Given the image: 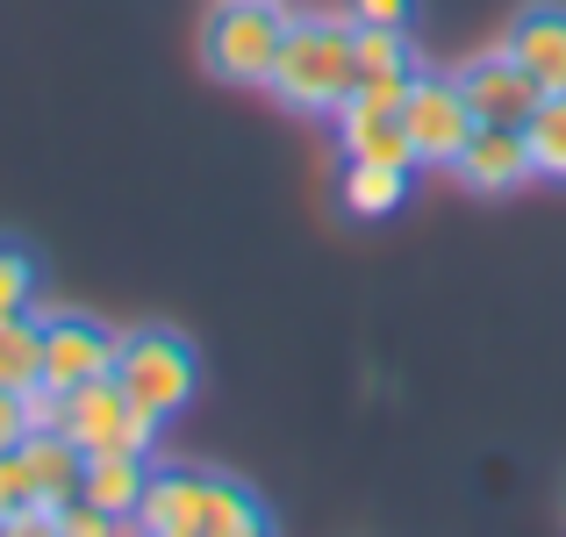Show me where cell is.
Masks as SVG:
<instances>
[{"mask_svg": "<svg viewBox=\"0 0 566 537\" xmlns=\"http://www.w3.org/2000/svg\"><path fill=\"white\" fill-rule=\"evenodd\" d=\"M36 481H29V459H22V444H8V452H0V530L14 524V516L22 509H36Z\"/></svg>", "mask_w": 566, "mask_h": 537, "instance_id": "20", "label": "cell"}, {"mask_svg": "<svg viewBox=\"0 0 566 537\" xmlns=\"http://www.w3.org/2000/svg\"><path fill=\"white\" fill-rule=\"evenodd\" d=\"M22 459H29V481H36V495L51 502V509H65V502L80 495L86 452L65 438V430H29V438H22Z\"/></svg>", "mask_w": 566, "mask_h": 537, "instance_id": "14", "label": "cell"}, {"mask_svg": "<svg viewBox=\"0 0 566 537\" xmlns=\"http://www.w3.org/2000/svg\"><path fill=\"white\" fill-rule=\"evenodd\" d=\"M36 294H43V265L29 259L22 244H0V316L36 308Z\"/></svg>", "mask_w": 566, "mask_h": 537, "instance_id": "19", "label": "cell"}, {"mask_svg": "<svg viewBox=\"0 0 566 537\" xmlns=\"http://www.w3.org/2000/svg\"><path fill=\"white\" fill-rule=\"evenodd\" d=\"M115 351H123V337L86 308H51L43 316V380L51 387H86L101 372H115Z\"/></svg>", "mask_w": 566, "mask_h": 537, "instance_id": "7", "label": "cell"}, {"mask_svg": "<svg viewBox=\"0 0 566 537\" xmlns=\"http://www.w3.org/2000/svg\"><path fill=\"white\" fill-rule=\"evenodd\" d=\"M144 487H151V459H144V452H94V459H86L80 495L94 502V509H108L115 524H137Z\"/></svg>", "mask_w": 566, "mask_h": 537, "instance_id": "12", "label": "cell"}, {"mask_svg": "<svg viewBox=\"0 0 566 537\" xmlns=\"http://www.w3.org/2000/svg\"><path fill=\"white\" fill-rule=\"evenodd\" d=\"M559 516H566V495H559Z\"/></svg>", "mask_w": 566, "mask_h": 537, "instance_id": "23", "label": "cell"}, {"mask_svg": "<svg viewBox=\"0 0 566 537\" xmlns=\"http://www.w3.org/2000/svg\"><path fill=\"white\" fill-rule=\"evenodd\" d=\"M401 129H409L416 166H452L473 137V108L459 72H416L409 94H401Z\"/></svg>", "mask_w": 566, "mask_h": 537, "instance_id": "5", "label": "cell"}, {"mask_svg": "<svg viewBox=\"0 0 566 537\" xmlns=\"http://www.w3.org/2000/svg\"><path fill=\"white\" fill-rule=\"evenodd\" d=\"M502 51L538 80V94H566V8L559 0H538V8L516 14L510 36H502Z\"/></svg>", "mask_w": 566, "mask_h": 537, "instance_id": "10", "label": "cell"}, {"mask_svg": "<svg viewBox=\"0 0 566 537\" xmlns=\"http://www.w3.org/2000/svg\"><path fill=\"white\" fill-rule=\"evenodd\" d=\"M201 509H208V473L166 466V473H151V487H144V502H137V530L201 537Z\"/></svg>", "mask_w": 566, "mask_h": 537, "instance_id": "11", "label": "cell"}, {"mask_svg": "<svg viewBox=\"0 0 566 537\" xmlns=\"http://www.w3.org/2000/svg\"><path fill=\"white\" fill-rule=\"evenodd\" d=\"M273 509H265L259 487L230 481V473H208V509H201V537H265Z\"/></svg>", "mask_w": 566, "mask_h": 537, "instance_id": "15", "label": "cell"}, {"mask_svg": "<svg viewBox=\"0 0 566 537\" xmlns=\"http://www.w3.org/2000/svg\"><path fill=\"white\" fill-rule=\"evenodd\" d=\"M524 137H531V166H538V179H559L566 187V94H545L538 108H531Z\"/></svg>", "mask_w": 566, "mask_h": 537, "instance_id": "18", "label": "cell"}, {"mask_svg": "<svg viewBox=\"0 0 566 537\" xmlns=\"http://www.w3.org/2000/svg\"><path fill=\"white\" fill-rule=\"evenodd\" d=\"M287 22L294 14L280 8V0H222L201 22V65L216 72L222 86H265Z\"/></svg>", "mask_w": 566, "mask_h": 537, "instance_id": "2", "label": "cell"}, {"mask_svg": "<svg viewBox=\"0 0 566 537\" xmlns=\"http://www.w3.org/2000/svg\"><path fill=\"white\" fill-rule=\"evenodd\" d=\"M401 94H409V80H359L337 101V144H345V158H401V166H416L409 129H401Z\"/></svg>", "mask_w": 566, "mask_h": 537, "instance_id": "6", "label": "cell"}, {"mask_svg": "<svg viewBox=\"0 0 566 537\" xmlns=\"http://www.w3.org/2000/svg\"><path fill=\"white\" fill-rule=\"evenodd\" d=\"M352 51H359V80H416V72H423L409 29H387V22H359Z\"/></svg>", "mask_w": 566, "mask_h": 537, "instance_id": "17", "label": "cell"}, {"mask_svg": "<svg viewBox=\"0 0 566 537\" xmlns=\"http://www.w3.org/2000/svg\"><path fill=\"white\" fill-rule=\"evenodd\" d=\"M29 438V409H22V394H14V387H0V452H8V444H22Z\"/></svg>", "mask_w": 566, "mask_h": 537, "instance_id": "22", "label": "cell"}, {"mask_svg": "<svg viewBox=\"0 0 566 537\" xmlns=\"http://www.w3.org/2000/svg\"><path fill=\"white\" fill-rule=\"evenodd\" d=\"M409 172L401 158H345V187H337V201H345V215L359 222H380L395 215L401 201H409Z\"/></svg>", "mask_w": 566, "mask_h": 537, "instance_id": "13", "label": "cell"}, {"mask_svg": "<svg viewBox=\"0 0 566 537\" xmlns=\"http://www.w3.org/2000/svg\"><path fill=\"white\" fill-rule=\"evenodd\" d=\"M452 172L467 179L473 193H516L524 179H538L531 137L516 123H473V137H467V151L452 158Z\"/></svg>", "mask_w": 566, "mask_h": 537, "instance_id": "8", "label": "cell"}, {"mask_svg": "<svg viewBox=\"0 0 566 537\" xmlns=\"http://www.w3.org/2000/svg\"><path fill=\"white\" fill-rule=\"evenodd\" d=\"M36 380H43V316L14 308V316H0V387L29 394Z\"/></svg>", "mask_w": 566, "mask_h": 537, "instance_id": "16", "label": "cell"}, {"mask_svg": "<svg viewBox=\"0 0 566 537\" xmlns=\"http://www.w3.org/2000/svg\"><path fill=\"white\" fill-rule=\"evenodd\" d=\"M459 86H467L473 123H516V129H524L531 108L545 101L538 80H531L510 51H488V57H473V65H459Z\"/></svg>", "mask_w": 566, "mask_h": 537, "instance_id": "9", "label": "cell"}, {"mask_svg": "<svg viewBox=\"0 0 566 537\" xmlns=\"http://www.w3.org/2000/svg\"><path fill=\"white\" fill-rule=\"evenodd\" d=\"M352 36H359L352 14H294L287 36H280L265 94L294 115H337V101L359 86V51H352Z\"/></svg>", "mask_w": 566, "mask_h": 537, "instance_id": "1", "label": "cell"}, {"mask_svg": "<svg viewBox=\"0 0 566 537\" xmlns=\"http://www.w3.org/2000/svg\"><path fill=\"white\" fill-rule=\"evenodd\" d=\"M115 380L166 423V415L193 409V394H201V358H193V345L172 323H144V330H129L123 351H115Z\"/></svg>", "mask_w": 566, "mask_h": 537, "instance_id": "3", "label": "cell"}, {"mask_svg": "<svg viewBox=\"0 0 566 537\" xmlns=\"http://www.w3.org/2000/svg\"><path fill=\"white\" fill-rule=\"evenodd\" d=\"M65 438L80 444L86 459L94 452H144L151 459L158 415L144 409L115 372H101V380H86V387H65Z\"/></svg>", "mask_w": 566, "mask_h": 537, "instance_id": "4", "label": "cell"}, {"mask_svg": "<svg viewBox=\"0 0 566 537\" xmlns=\"http://www.w3.org/2000/svg\"><path fill=\"white\" fill-rule=\"evenodd\" d=\"M352 22H387V29H409V22H416V0H352Z\"/></svg>", "mask_w": 566, "mask_h": 537, "instance_id": "21", "label": "cell"}]
</instances>
